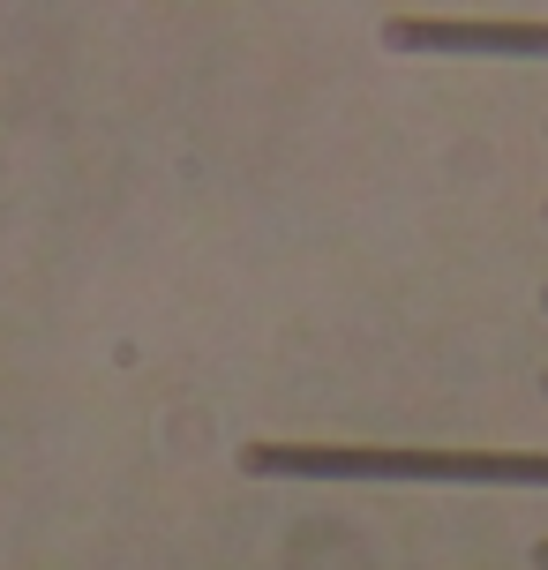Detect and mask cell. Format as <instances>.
Instances as JSON below:
<instances>
[{
  "label": "cell",
  "instance_id": "obj_3",
  "mask_svg": "<svg viewBox=\"0 0 548 570\" xmlns=\"http://www.w3.org/2000/svg\"><path fill=\"white\" fill-rule=\"evenodd\" d=\"M534 570H548V541H534Z\"/></svg>",
  "mask_w": 548,
  "mask_h": 570
},
{
  "label": "cell",
  "instance_id": "obj_1",
  "mask_svg": "<svg viewBox=\"0 0 548 570\" xmlns=\"http://www.w3.org/2000/svg\"><path fill=\"white\" fill-rule=\"evenodd\" d=\"M248 473L301 481H466V488H548V451H399V443H248Z\"/></svg>",
  "mask_w": 548,
  "mask_h": 570
},
{
  "label": "cell",
  "instance_id": "obj_2",
  "mask_svg": "<svg viewBox=\"0 0 548 570\" xmlns=\"http://www.w3.org/2000/svg\"><path fill=\"white\" fill-rule=\"evenodd\" d=\"M383 38L413 53H548V16H391Z\"/></svg>",
  "mask_w": 548,
  "mask_h": 570
}]
</instances>
